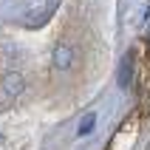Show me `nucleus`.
<instances>
[{
	"mask_svg": "<svg viewBox=\"0 0 150 150\" xmlns=\"http://www.w3.org/2000/svg\"><path fill=\"white\" fill-rule=\"evenodd\" d=\"M130 82H133V57L125 54L122 62H119V85L122 88H130Z\"/></svg>",
	"mask_w": 150,
	"mask_h": 150,
	"instance_id": "obj_1",
	"label": "nucleus"
},
{
	"mask_svg": "<svg viewBox=\"0 0 150 150\" xmlns=\"http://www.w3.org/2000/svg\"><path fill=\"white\" fill-rule=\"evenodd\" d=\"M71 59H74V54H71V48H68L65 42L54 48V65H57V68H62V71L71 68Z\"/></svg>",
	"mask_w": 150,
	"mask_h": 150,
	"instance_id": "obj_2",
	"label": "nucleus"
},
{
	"mask_svg": "<svg viewBox=\"0 0 150 150\" xmlns=\"http://www.w3.org/2000/svg\"><path fill=\"white\" fill-rule=\"evenodd\" d=\"M93 125H96V113H85L82 122H79V127H76V136H91L93 133Z\"/></svg>",
	"mask_w": 150,
	"mask_h": 150,
	"instance_id": "obj_3",
	"label": "nucleus"
},
{
	"mask_svg": "<svg viewBox=\"0 0 150 150\" xmlns=\"http://www.w3.org/2000/svg\"><path fill=\"white\" fill-rule=\"evenodd\" d=\"M6 82H8V91H20V88H23V85H20V82H23L20 76H8Z\"/></svg>",
	"mask_w": 150,
	"mask_h": 150,
	"instance_id": "obj_4",
	"label": "nucleus"
},
{
	"mask_svg": "<svg viewBox=\"0 0 150 150\" xmlns=\"http://www.w3.org/2000/svg\"><path fill=\"white\" fill-rule=\"evenodd\" d=\"M144 20H147V23H150V6H147V14H144Z\"/></svg>",
	"mask_w": 150,
	"mask_h": 150,
	"instance_id": "obj_5",
	"label": "nucleus"
}]
</instances>
